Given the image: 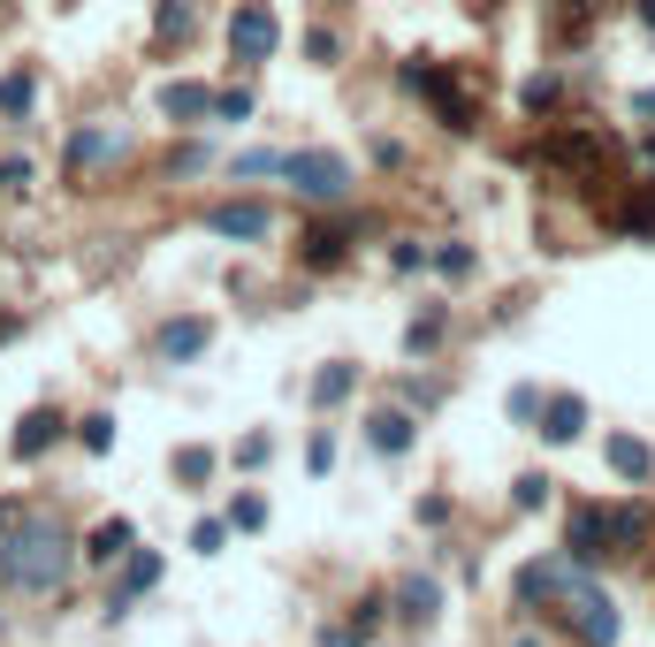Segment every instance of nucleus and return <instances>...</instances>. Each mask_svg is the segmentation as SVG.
Here are the masks:
<instances>
[{"instance_id":"9","label":"nucleus","mask_w":655,"mask_h":647,"mask_svg":"<svg viewBox=\"0 0 655 647\" xmlns=\"http://www.w3.org/2000/svg\"><path fill=\"white\" fill-rule=\"evenodd\" d=\"M54 442H62V411H46V404L23 411V427H15V457H46Z\"/></svg>"},{"instance_id":"30","label":"nucleus","mask_w":655,"mask_h":647,"mask_svg":"<svg viewBox=\"0 0 655 647\" xmlns=\"http://www.w3.org/2000/svg\"><path fill=\"white\" fill-rule=\"evenodd\" d=\"M435 267H443V274H472V244H443Z\"/></svg>"},{"instance_id":"36","label":"nucleus","mask_w":655,"mask_h":647,"mask_svg":"<svg viewBox=\"0 0 655 647\" xmlns=\"http://www.w3.org/2000/svg\"><path fill=\"white\" fill-rule=\"evenodd\" d=\"M641 115H655V92H641Z\"/></svg>"},{"instance_id":"2","label":"nucleus","mask_w":655,"mask_h":647,"mask_svg":"<svg viewBox=\"0 0 655 647\" xmlns=\"http://www.w3.org/2000/svg\"><path fill=\"white\" fill-rule=\"evenodd\" d=\"M633 541H648V511H580L572 518V564H594V556H610V549H633Z\"/></svg>"},{"instance_id":"17","label":"nucleus","mask_w":655,"mask_h":647,"mask_svg":"<svg viewBox=\"0 0 655 647\" xmlns=\"http://www.w3.org/2000/svg\"><path fill=\"white\" fill-rule=\"evenodd\" d=\"M31 100H39V84H31V69H15V76H0V115H8V123H23V115H31Z\"/></svg>"},{"instance_id":"1","label":"nucleus","mask_w":655,"mask_h":647,"mask_svg":"<svg viewBox=\"0 0 655 647\" xmlns=\"http://www.w3.org/2000/svg\"><path fill=\"white\" fill-rule=\"evenodd\" d=\"M76 564V541H69L62 518H15L0 533V580L23 586V594H54Z\"/></svg>"},{"instance_id":"20","label":"nucleus","mask_w":655,"mask_h":647,"mask_svg":"<svg viewBox=\"0 0 655 647\" xmlns=\"http://www.w3.org/2000/svg\"><path fill=\"white\" fill-rule=\"evenodd\" d=\"M351 382H358V374H351L343 358H335V366H321V374H313V404H343V396H351Z\"/></svg>"},{"instance_id":"25","label":"nucleus","mask_w":655,"mask_h":647,"mask_svg":"<svg viewBox=\"0 0 655 647\" xmlns=\"http://www.w3.org/2000/svg\"><path fill=\"white\" fill-rule=\"evenodd\" d=\"M206 472H214V450H176V480H206Z\"/></svg>"},{"instance_id":"35","label":"nucleus","mask_w":655,"mask_h":647,"mask_svg":"<svg viewBox=\"0 0 655 647\" xmlns=\"http://www.w3.org/2000/svg\"><path fill=\"white\" fill-rule=\"evenodd\" d=\"M641 23H648V31H655V0H641Z\"/></svg>"},{"instance_id":"27","label":"nucleus","mask_w":655,"mask_h":647,"mask_svg":"<svg viewBox=\"0 0 655 647\" xmlns=\"http://www.w3.org/2000/svg\"><path fill=\"white\" fill-rule=\"evenodd\" d=\"M229 525H245V533H260V525H267V503H260V495H237V511H229Z\"/></svg>"},{"instance_id":"8","label":"nucleus","mask_w":655,"mask_h":647,"mask_svg":"<svg viewBox=\"0 0 655 647\" xmlns=\"http://www.w3.org/2000/svg\"><path fill=\"white\" fill-rule=\"evenodd\" d=\"M602 457H610V472H617V480H633V488H641V480H655V450L641 442V435H610V442H602Z\"/></svg>"},{"instance_id":"15","label":"nucleus","mask_w":655,"mask_h":647,"mask_svg":"<svg viewBox=\"0 0 655 647\" xmlns=\"http://www.w3.org/2000/svg\"><path fill=\"white\" fill-rule=\"evenodd\" d=\"M206 343H214V327H206V321H168V327H160V358H198Z\"/></svg>"},{"instance_id":"3","label":"nucleus","mask_w":655,"mask_h":647,"mask_svg":"<svg viewBox=\"0 0 655 647\" xmlns=\"http://www.w3.org/2000/svg\"><path fill=\"white\" fill-rule=\"evenodd\" d=\"M404 92H427L435 100V115H443V129H472V100H465L458 84H450V69L443 62H404Z\"/></svg>"},{"instance_id":"13","label":"nucleus","mask_w":655,"mask_h":647,"mask_svg":"<svg viewBox=\"0 0 655 647\" xmlns=\"http://www.w3.org/2000/svg\"><path fill=\"white\" fill-rule=\"evenodd\" d=\"M115 153H123V137H115V129H76V137H69V168H76V176H84V168H100V160H115Z\"/></svg>"},{"instance_id":"10","label":"nucleus","mask_w":655,"mask_h":647,"mask_svg":"<svg viewBox=\"0 0 655 647\" xmlns=\"http://www.w3.org/2000/svg\"><path fill=\"white\" fill-rule=\"evenodd\" d=\"M131 518H107V525H92L84 533V564H115V556H131Z\"/></svg>"},{"instance_id":"5","label":"nucleus","mask_w":655,"mask_h":647,"mask_svg":"<svg viewBox=\"0 0 655 647\" xmlns=\"http://www.w3.org/2000/svg\"><path fill=\"white\" fill-rule=\"evenodd\" d=\"M282 176L305 198H321V206H335V198L351 191V168H343L335 153H282Z\"/></svg>"},{"instance_id":"33","label":"nucleus","mask_w":655,"mask_h":647,"mask_svg":"<svg viewBox=\"0 0 655 647\" xmlns=\"http://www.w3.org/2000/svg\"><path fill=\"white\" fill-rule=\"evenodd\" d=\"M31 184V160H0V191H23Z\"/></svg>"},{"instance_id":"26","label":"nucleus","mask_w":655,"mask_h":647,"mask_svg":"<svg viewBox=\"0 0 655 647\" xmlns=\"http://www.w3.org/2000/svg\"><path fill=\"white\" fill-rule=\"evenodd\" d=\"M214 115H221V123H245V115H252V92H214Z\"/></svg>"},{"instance_id":"6","label":"nucleus","mask_w":655,"mask_h":647,"mask_svg":"<svg viewBox=\"0 0 655 647\" xmlns=\"http://www.w3.org/2000/svg\"><path fill=\"white\" fill-rule=\"evenodd\" d=\"M541 160H557V168H602L610 160V137L602 129H564V137L541 145Z\"/></svg>"},{"instance_id":"38","label":"nucleus","mask_w":655,"mask_h":647,"mask_svg":"<svg viewBox=\"0 0 655 647\" xmlns=\"http://www.w3.org/2000/svg\"><path fill=\"white\" fill-rule=\"evenodd\" d=\"M62 8H76V0H62Z\"/></svg>"},{"instance_id":"23","label":"nucleus","mask_w":655,"mask_h":647,"mask_svg":"<svg viewBox=\"0 0 655 647\" xmlns=\"http://www.w3.org/2000/svg\"><path fill=\"white\" fill-rule=\"evenodd\" d=\"M305 259H313V267H335V259H343V229H313V237H305Z\"/></svg>"},{"instance_id":"11","label":"nucleus","mask_w":655,"mask_h":647,"mask_svg":"<svg viewBox=\"0 0 655 647\" xmlns=\"http://www.w3.org/2000/svg\"><path fill=\"white\" fill-rule=\"evenodd\" d=\"M366 442H374L382 457H404V450H412V411H396V404H389V411H374V419H366Z\"/></svg>"},{"instance_id":"32","label":"nucleus","mask_w":655,"mask_h":647,"mask_svg":"<svg viewBox=\"0 0 655 647\" xmlns=\"http://www.w3.org/2000/svg\"><path fill=\"white\" fill-rule=\"evenodd\" d=\"M374 625H382V602H358V609H351V640H366Z\"/></svg>"},{"instance_id":"22","label":"nucleus","mask_w":655,"mask_h":647,"mask_svg":"<svg viewBox=\"0 0 655 647\" xmlns=\"http://www.w3.org/2000/svg\"><path fill=\"white\" fill-rule=\"evenodd\" d=\"M76 442H84L92 457H100V450H115V419H107V411H92V419L76 427Z\"/></svg>"},{"instance_id":"28","label":"nucleus","mask_w":655,"mask_h":647,"mask_svg":"<svg viewBox=\"0 0 655 647\" xmlns=\"http://www.w3.org/2000/svg\"><path fill=\"white\" fill-rule=\"evenodd\" d=\"M237 176H282V153H237Z\"/></svg>"},{"instance_id":"4","label":"nucleus","mask_w":655,"mask_h":647,"mask_svg":"<svg viewBox=\"0 0 655 647\" xmlns=\"http://www.w3.org/2000/svg\"><path fill=\"white\" fill-rule=\"evenodd\" d=\"M274 46H282L274 8H267V0H237V15H229V54H237V62H267Z\"/></svg>"},{"instance_id":"19","label":"nucleus","mask_w":655,"mask_h":647,"mask_svg":"<svg viewBox=\"0 0 655 647\" xmlns=\"http://www.w3.org/2000/svg\"><path fill=\"white\" fill-rule=\"evenodd\" d=\"M191 23H198L191 0H160V8H153V31H160V39H191Z\"/></svg>"},{"instance_id":"31","label":"nucleus","mask_w":655,"mask_h":647,"mask_svg":"<svg viewBox=\"0 0 655 647\" xmlns=\"http://www.w3.org/2000/svg\"><path fill=\"white\" fill-rule=\"evenodd\" d=\"M541 495H549V480H541V472H526L519 488H511V503H519V511H533V503H541Z\"/></svg>"},{"instance_id":"34","label":"nucleus","mask_w":655,"mask_h":647,"mask_svg":"<svg viewBox=\"0 0 655 647\" xmlns=\"http://www.w3.org/2000/svg\"><path fill=\"white\" fill-rule=\"evenodd\" d=\"M305 465H313V472H328V465H335V442H328V435H313V450H305Z\"/></svg>"},{"instance_id":"7","label":"nucleus","mask_w":655,"mask_h":647,"mask_svg":"<svg viewBox=\"0 0 655 647\" xmlns=\"http://www.w3.org/2000/svg\"><path fill=\"white\" fill-rule=\"evenodd\" d=\"M206 229H214V237H245V244H252V237L274 229V213L252 206V198H229V206H214V213H206Z\"/></svg>"},{"instance_id":"29","label":"nucleus","mask_w":655,"mask_h":647,"mask_svg":"<svg viewBox=\"0 0 655 647\" xmlns=\"http://www.w3.org/2000/svg\"><path fill=\"white\" fill-rule=\"evenodd\" d=\"M404 343H412V351H435V343H443V313H427V321H412V335H404Z\"/></svg>"},{"instance_id":"18","label":"nucleus","mask_w":655,"mask_h":647,"mask_svg":"<svg viewBox=\"0 0 655 647\" xmlns=\"http://www.w3.org/2000/svg\"><path fill=\"white\" fill-rule=\"evenodd\" d=\"M396 602H404V617H412V625H427V617L443 609V586H435V580H404Z\"/></svg>"},{"instance_id":"37","label":"nucleus","mask_w":655,"mask_h":647,"mask_svg":"<svg viewBox=\"0 0 655 647\" xmlns=\"http://www.w3.org/2000/svg\"><path fill=\"white\" fill-rule=\"evenodd\" d=\"M557 8H588V0H557Z\"/></svg>"},{"instance_id":"12","label":"nucleus","mask_w":655,"mask_h":647,"mask_svg":"<svg viewBox=\"0 0 655 647\" xmlns=\"http://www.w3.org/2000/svg\"><path fill=\"white\" fill-rule=\"evenodd\" d=\"M160 115L168 123H198V115H214V92L206 84H160Z\"/></svg>"},{"instance_id":"14","label":"nucleus","mask_w":655,"mask_h":647,"mask_svg":"<svg viewBox=\"0 0 655 647\" xmlns=\"http://www.w3.org/2000/svg\"><path fill=\"white\" fill-rule=\"evenodd\" d=\"M580 427H588V404H580V396H549L541 435H549V442H580Z\"/></svg>"},{"instance_id":"16","label":"nucleus","mask_w":655,"mask_h":647,"mask_svg":"<svg viewBox=\"0 0 655 647\" xmlns=\"http://www.w3.org/2000/svg\"><path fill=\"white\" fill-rule=\"evenodd\" d=\"M160 580V556H153V549H137L131 556V572H123V586H115V602H107V609H131L137 594H145V586Z\"/></svg>"},{"instance_id":"21","label":"nucleus","mask_w":655,"mask_h":647,"mask_svg":"<svg viewBox=\"0 0 655 647\" xmlns=\"http://www.w3.org/2000/svg\"><path fill=\"white\" fill-rule=\"evenodd\" d=\"M557 92H564V84H557V76H549V69H541V76H526V84H519L526 115H541V107H557Z\"/></svg>"},{"instance_id":"24","label":"nucleus","mask_w":655,"mask_h":647,"mask_svg":"<svg viewBox=\"0 0 655 647\" xmlns=\"http://www.w3.org/2000/svg\"><path fill=\"white\" fill-rule=\"evenodd\" d=\"M221 541H229V525H221V518H198V525H191V549H198V556H221Z\"/></svg>"}]
</instances>
